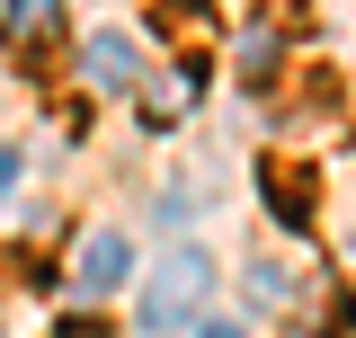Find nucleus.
<instances>
[{
    "label": "nucleus",
    "mask_w": 356,
    "mask_h": 338,
    "mask_svg": "<svg viewBox=\"0 0 356 338\" xmlns=\"http://www.w3.org/2000/svg\"><path fill=\"white\" fill-rule=\"evenodd\" d=\"M205 285H214V258L196 250V241H178L161 267H152V285H143V330H178V321H196V303H205Z\"/></svg>",
    "instance_id": "f257e3e1"
},
{
    "label": "nucleus",
    "mask_w": 356,
    "mask_h": 338,
    "mask_svg": "<svg viewBox=\"0 0 356 338\" xmlns=\"http://www.w3.org/2000/svg\"><path fill=\"white\" fill-rule=\"evenodd\" d=\"M0 36L18 63H54L63 54V0H9L0 9Z\"/></svg>",
    "instance_id": "f03ea898"
},
{
    "label": "nucleus",
    "mask_w": 356,
    "mask_h": 338,
    "mask_svg": "<svg viewBox=\"0 0 356 338\" xmlns=\"http://www.w3.org/2000/svg\"><path fill=\"white\" fill-rule=\"evenodd\" d=\"M259 196H267V214H276L285 232H312V178L294 161H267L259 169Z\"/></svg>",
    "instance_id": "7ed1b4c3"
},
{
    "label": "nucleus",
    "mask_w": 356,
    "mask_h": 338,
    "mask_svg": "<svg viewBox=\"0 0 356 338\" xmlns=\"http://www.w3.org/2000/svg\"><path fill=\"white\" fill-rule=\"evenodd\" d=\"M134 276V241H116V232H98L81 250V294H107V285H125Z\"/></svg>",
    "instance_id": "20e7f679"
},
{
    "label": "nucleus",
    "mask_w": 356,
    "mask_h": 338,
    "mask_svg": "<svg viewBox=\"0 0 356 338\" xmlns=\"http://www.w3.org/2000/svg\"><path fill=\"white\" fill-rule=\"evenodd\" d=\"M81 63H89V81H98V89H134V81H143V54H134V36H89Z\"/></svg>",
    "instance_id": "39448f33"
},
{
    "label": "nucleus",
    "mask_w": 356,
    "mask_h": 338,
    "mask_svg": "<svg viewBox=\"0 0 356 338\" xmlns=\"http://www.w3.org/2000/svg\"><path fill=\"white\" fill-rule=\"evenodd\" d=\"M152 27H161L170 45H205V36H214V9H205V0H161Z\"/></svg>",
    "instance_id": "423d86ee"
},
{
    "label": "nucleus",
    "mask_w": 356,
    "mask_h": 338,
    "mask_svg": "<svg viewBox=\"0 0 356 338\" xmlns=\"http://www.w3.org/2000/svg\"><path fill=\"white\" fill-rule=\"evenodd\" d=\"M241 72H250V81H267V72H276V27H250V45H241Z\"/></svg>",
    "instance_id": "0eeeda50"
},
{
    "label": "nucleus",
    "mask_w": 356,
    "mask_h": 338,
    "mask_svg": "<svg viewBox=\"0 0 356 338\" xmlns=\"http://www.w3.org/2000/svg\"><path fill=\"white\" fill-rule=\"evenodd\" d=\"M54 338H107V312H72V321H63Z\"/></svg>",
    "instance_id": "6e6552de"
},
{
    "label": "nucleus",
    "mask_w": 356,
    "mask_h": 338,
    "mask_svg": "<svg viewBox=\"0 0 356 338\" xmlns=\"http://www.w3.org/2000/svg\"><path fill=\"white\" fill-rule=\"evenodd\" d=\"M9 187H18V152L0 143V196H9Z\"/></svg>",
    "instance_id": "1a4fd4ad"
},
{
    "label": "nucleus",
    "mask_w": 356,
    "mask_h": 338,
    "mask_svg": "<svg viewBox=\"0 0 356 338\" xmlns=\"http://www.w3.org/2000/svg\"><path fill=\"white\" fill-rule=\"evenodd\" d=\"M205 338H250V330H241V321H205Z\"/></svg>",
    "instance_id": "9d476101"
}]
</instances>
